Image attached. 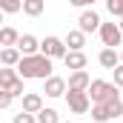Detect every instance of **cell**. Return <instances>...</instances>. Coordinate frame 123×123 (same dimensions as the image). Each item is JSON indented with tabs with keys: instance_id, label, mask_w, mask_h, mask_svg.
<instances>
[{
	"instance_id": "1",
	"label": "cell",
	"mask_w": 123,
	"mask_h": 123,
	"mask_svg": "<svg viewBox=\"0 0 123 123\" xmlns=\"http://www.w3.org/2000/svg\"><path fill=\"white\" fill-rule=\"evenodd\" d=\"M14 69H17V74L23 80H46L52 74V57H46L40 52L37 55H23Z\"/></svg>"
},
{
	"instance_id": "2",
	"label": "cell",
	"mask_w": 123,
	"mask_h": 123,
	"mask_svg": "<svg viewBox=\"0 0 123 123\" xmlns=\"http://www.w3.org/2000/svg\"><path fill=\"white\" fill-rule=\"evenodd\" d=\"M86 94H89L92 103H106V100H112V97H120L117 86L109 83V80H92L89 89H86Z\"/></svg>"
},
{
	"instance_id": "3",
	"label": "cell",
	"mask_w": 123,
	"mask_h": 123,
	"mask_svg": "<svg viewBox=\"0 0 123 123\" xmlns=\"http://www.w3.org/2000/svg\"><path fill=\"white\" fill-rule=\"evenodd\" d=\"M66 52H69L66 43H63L60 37H55V34H49V37L40 40V55H46V57H52V60H63Z\"/></svg>"
},
{
	"instance_id": "4",
	"label": "cell",
	"mask_w": 123,
	"mask_h": 123,
	"mask_svg": "<svg viewBox=\"0 0 123 123\" xmlns=\"http://www.w3.org/2000/svg\"><path fill=\"white\" fill-rule=\"evenodd\" d=\"M100 40H103V46H109V49H117L123 40V31L117 23H100Z\"/></svg>"
},
{
	"instance_id": "5",
	"label": "cell",
	"mask_w": 123,
	"mask_h": 123,
	"mask_svg": "<svg viewBox=\"0 0 123 123\" xmlns=\"http://www.w3.org/2000/svg\"><path fill=\"white\" fill-rule=\"evenodd\" d=\"M66 103H69V109H72L74 115H86V112L92 109V100H89L86 92H69V89H66Z\"/></svg>"
},
{
	"instance_id": "6",
	"label": "cell",
	"mask_w": 123,
	"mask_h": 123,
	"mask_svg": "<svg viewBox=\"0 0 123 123\" xmlns=\"http://www.w3.org/2000/svg\"><path fill=\"white\" fill-rule=\"evenodd\" d=\"M100 23H103V20H100V14H97L94 9H83V12H80V17H77V29L83 31V34L97 31V29H100Z\"/></svg>"
},
{
	"instance_id": "7",
	"label": "cell",
	"mask_w": 123,
	"mask_h": 123,
	"mask_svg": "<svg viewBox=\"0 0 123 123\" xmlns=\"http://www.w3.org/2000/svg\"><path fill=\"white\" fill-rule=\"evenodd\" d=\"M89 83H92V77L86 74V69H77V72H72V74H69L66 89H69V92H86V89H89Z\"/></svg>"
},
{
	"instance_id": "8",
	"label": "cell",
	"mask_w": 123,
	"mask_h": 123,
	"mask_svg": "<svg viewBox=\"0 0 123 123\" xmlns=\"http://www.w3.org/2000/svg\"><path fill=\"white\" fill-rule=\"evenodd\" d=\"M43 92H46V97H63V94H66V80L57 77V74H49Z\"/></svg>"
},
{
	"instance_id": "9",
	"label": "cell",
	"mask_w": 123,
	"mask_h": 123,
	"mask_svg": "<svg viewBox=\"0 0 123 123\" xmlns=\"http://www.w3.org/2000/svg\"><path fill=\"white\" fill-rule=\"evenodd\" d=\"M17 52L20 55H37L40 52V40L34 34H20L17 37Z\"/></svg>"
},
{
	"instance_id": "10",
	"label": "cell",
	"mask_w": 123,
	"mask_h": 123,
	"mask_svg": "<svg viewBox=\"0 0 123 123\" xmlns=\"http://www.w3.org/2000/svg\"><path fill=\"white\" fill-rule=\"evenodd\" d=\"M63 63H66V69H72V72H77V69H86V55L83 52H74V49H69L66 55H63Z\"/></svg>"
},
{
	"instance_id": "11",
	"label": "cell",
	"mask_w": 123,
	"mask_h": 123,
	"mask_svg": "<svg viewBox=\"0 0 123 123\" xmlns=\"http://www.w3.org/2000/svg\"><path fill=\"white\" fill-rule=\"evenodd\" d=\"M63 43H66V49H74V52H83V46H86V34H83L80 29H72V31H66Z\"/></svg>"
},
{
	"instance_id": "12",
	"label": "cell",
	"mask_w": 123,
	"mask_h": 123,
	"mask_svg": "<svg viewBox=\"0 0 123 123\" xmlns=\"http://www.w3.org/2000/svg\"><path fill=\"white\" fill-rule=\"evenodd\" d=\"M97 63H100L103 69H115V66L120 63V52L106 46V49H100V55H97Z\"/></svg>"
},
{
	"instance_id": "13",
	"label": "cell",
	"mask_w": 123,
	"mask_h": 123,
	"mask_svg": "<svg viewBox=\"0 0 123 123\" xmlns=\"http://www.w3.org/2000/svg\"><path fill=\"white\" fill-rule=\"evenodd\" d=\"M43 109V97L37 92H26L23 94V112H29V115H37Z\"/></svg>"
},
{
	"instance_id": "14",
	"label": "cell",
	"mask_w": 123,
	"mask_h": 123,
	"mask_svg": "<svg viewBox=\"0 0 123 123\" xmlns=\"http://www.w3.org/2000/svg\"><path fill=\"white\" fill-rule=\"evenodd\" d=\"M17 77H20V74H17V69H14V66H3V69H0V89H3V92H9V89H12V83H14Z\"/></svg>"
},
{
	"instance_id": "15",
	"label": "cell",
	"mask_w": 123,
	"mask_h": 123,
	"mask_svg": "<svg viewBox=\"0 0 123 123\" xmlns=\"http://www.w3.org/2000/svg\"><path fill=\"white\" fill-rule=\"evenodd\" d=\"M20 57H23V55L17 52V46H3V52H0V63H3V66H17Z\"/></svg>"
},
{
	"instance_id": "16",
	"label": "cell",
	"mask_w": 123,
	"mask_h": 123,
	"mask_svg": "<svg viewBox=\"0 0 123 123\" xmlns=\"http://www.w3.org/2000/svg\"><path fill=\"white\" fill-rule=\"evenodd\" d=\"M17 37H20L17 29H12V26H0V46H17Z\"/></svg>"
},
{
	"instance_id": "17",
	"label": "cell",
	"mask_w": 123,
	"mask_h": 123,
	"mask_svg": "<svg viewBox=\"0 0 123 123\" xmlns=\"http://www.w3.org/2000/svg\"><path fill=\"white\" fill-rule=\"evenodd\" d=\"M43 9H46L43 0H23V14H29V17H40Z\"/></svg>"
},
{
	"instance_id": "18",
	"label": "cell",
	"mask_w": 123,
	"mask_h": 123,
	"mask_svg": "<svg viewBox=\"0 0 123 123\" xmlns=\"http://www.w3.org/2000/svg\"><path fill=\"white\" fill-rule=\"evenodd\" d=\"M34 117H37V123H60V115H57L55 109H46V106H43Z\"/></svg>"
},
{
	"instance_id": "19",
	"label": "cell",
	"mask_w": 123,
	"mask_h": 123,
	"mask_svg": "<svg viewBox=\"0 0 123 123\" xmlns=\"http://www.w3.org/2000/svg\"><path fill=\"white\" fill-rule=\"evenodd\" d=\"M92 120H94V123H109V120H112L103 103H92Z\"/></svg>"
},
{
	"instance_id": "20",
	"label": "cell",
	"mask_w": 123,
	"mask_h": 123,
	"mask_svg": "<svg viewBox=\"0 0 123 123\" xmlns=\"http://www.w3.org/2000/svg\"><path fill=\"white\" fill-rule=\"evenodd\" d=\"M0 12L3 14H17V12H23V0H0Z\"/></svg>"
},
{
	"instance_id": "21",
	"label": "cell",
	"mask_w": 123,
	"mask_h": 123,
	"mask_svg": "<svg viewBox=\"0 0 123 123\" xmlns=\"http://www.w3.org/2000/svg\"><path fill=\"white\" fill-rule=\"evenodd\" d=\"M103 106H106L109 117H120V115H123V100H120V97H112V100H106Z\"/></svg>"
},
{
	"instance_id": "22",
	"label": "cell",
	"mask_w": 123,
	"mask_h": 123,
	"mask_svg": "<svg viewBox=\"0 0 123 123\" xmlns=\"http://www.w3.org/2000/svg\"><path fill=\"white\" fill-rule=\"evenodd\" d=\"M106 9L112 17H123V0H106Z\"/></svg>"
},
{
	"instance_id": "23",
	"label": "cell",
	"mask_w": 123,
	"mask_h": 123,
	"mask_svg": "<svg viewBox=\"0 0 123 123\" xmlns=\"http://www.w3.org/2000/svg\"><path fill=\"white\" fill-rule=\"evenodd\" d=\"M12 123H37V117H34V115H29V112H23V109H20V112L14 115V120H12Z\"/></svg>"
},
{
	"instance_id": "24",
	"label": "cell",
	"mask_w": 123,
	"mask_h": 123,
	"mask_svg": "<svg viewBox=\"0 0 123 123\" xmlns=\"http://www.w3.org/2000/svg\"><path fill=\"white\" fill-rule=\"evenodd\" d=\"M112 74H115V86L123 89V63H117V66L112 69Z\"/></svg>"
},
{
	"instance_id": "25",
	"label": "cell",
	"mask_w": 123,
	"mask_h": 123,
	"mask_svg": "<svg viewBox=\"0 0 123 123\" xmlns=\"http://www.w3.org/2000/svg\"><path fill=\"white\" fill-rule=\"evenodd\" d=\"M12 100H14L12 94H9V92H3V89H0V109H9V106H12Z\"/></svg>"
},
{
	"instance_id": "26",
	"label": "cell",
	"mask_w": 123,
	"mask_h": 123,
	"mask_svg": "<svg viewBox=\"0 0 123 123\" xmlns=\"http://www.w3.org/2000/svg\"><path fill=\"white\" fill-rule=\"evenodd\" d=\"M72 6H77V9H89V6H94V0H69Z\"/></svg>"
},
{
	"instance_id": "27",
	"label": "cell",
	"mask_w": 123,
	"mask_h": 123,
	"mask_svg": "<svg viewBox=\"0 0 123 123\" xmlns=\"http://www.w3.org/2000/svg\"><path fill=\"white\" fill-rule=\"evenodd\" d=\"M117 26H120V31H123V17H120V23H117Z\"/></svg>"
},
{
	"instance_id": "28",
	"label": "cell",
	"mask_w": 123,
	"mask_h": 123,
	"mask_svg": "<svg viewBox=\"0 0 123 123\" xmlns=\"http://www.w3.org/2000/svg\"><path fill=\"white\" fill-rule=\"evenodd\" d=\"M120 63H123V49H120Z\"/></svg>"
},
{
	"instance_id": "29",
	"label": "cell",
	"mask_w": 123,
	"mask_h": 123,
	"mask_svg": "<svg viewBox=\"0 0 123 123\" xmlns=\"http://www.w3.org/2000/svg\"><path fill=\"white\" fill-rule=\"evenodd\" d=\"M0 23H3V12H0Z\"/></svg>"
},
{
	"instance_id": "30",
	"label": "cell",
	"mask_w": 123,
	"mask_h": 123,
	"mask_svg": "<svg viewBox=\"0 0 123 123\" xmlns=\"http://www.w3.org/2000/svg\"><path fill=\"white\" fill-rule=\"evenodd\" d=\"M60 123H69V120H60Z\"/></svg>"
}]
</instances>
